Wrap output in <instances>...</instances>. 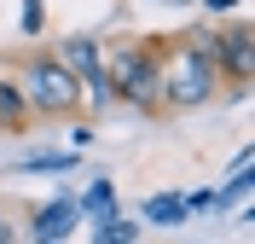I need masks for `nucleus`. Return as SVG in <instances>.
Segmentation results:
<instances>
[{
    "instance_id": "obj_6",
    "label": "nucleus",
    "mask_w": 255,
    "mask_h": 244,
    "mask_svg": "<svg viewBox=\"0 0 255 244\" xmlns=\"http://www.w3.org/2000/svg\"><path fill=\"white\" fill-rule=\"evenodd\" d=\"M76 221H87V215H81V204H76V198H58V204H47V210L29 221V239H35V244L70 239V233H76Z\"/></svg>"
},
{
    "instance_id": "obj_5",
    "label": "nucleus",
    "mask_w": 255,
    "mask_h": 244,
    "mask_svg": "<svg viewBox=\"0 0 255 244\" xmlns=\"http://www.w3.org/2000/svg\"><path fill=\"white\" fill-rule=\"evenodd\" d=\"M52 52L81 76V93H87L93 111H99V105H111V81H105V52H99V41H87V35L76 41V35H70V41H58Z\"/></svg>"
},
{
    "instance_id": "obj_3",
    "label": "nucleus",
    "mask_w": 255,
    "mask_h": 244,
    "mask_svg": "<svg viewBox=\"0 0 255 244\" xmlns=\"http://www.w3.org/2000/svg\"><path fill=\"white\" fill-rule=\"evenodd\" d=\"M105 81H111V105H128L139 116H162L157 105V35H128L105 58Z\"/></svg>"
},
{
    "instance_id": "obj_4",
    "label": "nucleus",
    "mask_w": 255,
    "mask_h": 244,
    "mask_svg": "<svg viewBox=\"0 0 255 244\" xmlns=\"http://www.w3.org/2000/svg\"><path fill=\"white\" fill-rule=\"evenodd\" d=\"M209 52H215V70H221V93L244 99L255 81V29L244 17L232 23H209Z\"/></svg>"
},
{
    "instance_id": "obj_9",
    "label": "nucleus",
    "mask_w": 255,
    "mask_h": 244,
    "mask_svg": "<svg viewBox=\"0 0 255 244\" xmlns=\"http://www.w3.org/2000/svg\"><path fill=\"white\" fill-rule=\"evenodd\" d=\"M93 239L99 244H116V239H139V221H122V215H99V227H93Z\"/></svg>"
},
{
    "instance_id": "obj_7",
    "label": "nucleus",
    "mask_w": 255,
    "mask_h": 244,
    "mask_svg": "<svg viewBox=\"0 0 255 244\" xmlns=\"http://www.w3.org/2000/svg\"><path fill=\"white\" fill-rule=\"evenodd\" d=\"M29 122H35V111L23 99L17 70H0V134H29Z\"/></svg>"
},
{
    "instance_id": "obj_2",
    "label": "nucleus",
    "mask_w": 255,
    "mask_h": 244,
    "mask_svg": "<svg viewBox=\"0 0 255 244\" xmlns=\"http://www.w3.org/2000/svg\"><path fill=\"white\" fill-rule=\"evenodd\" d=\"M12 70H17V81H23V99H29V111H35V116L70 122V116L87 111L81 76L64 64L52 47H23V52H12Z\"/></svg>"
},
{
    "instance_id": "obj_14",
    "label": "nucleus",
    "mask_w": 255,
    "mask_h": 244,
    "mask_svg": "<svg viewBox=\"0 0 255 244\" xmlns=\"http://www.w3.org/2000/svg\"><path fill=\"white\" fill-rule=\"evenodd\" d=\"M157 6H197V0H157Z\"/></svg>"
},
{
    "instance_id": "obj_8",
    "label": "nucleus",
    "mask_w": 255,
    "mask_h": 244,
    "mask_svg": "<svg viewBox=\"0 0 255 244\" xmlns=\"http://www.w3.org/2000/svg\"><path fill=\"white\" fill-rule=\"evenodd\" d=\"M186 198H151V204H145V221H157V227H180V221H186Z\"/></svg>"
},
{
    "instance_id": "obj_1",
    "label": "nucleus",
    "mask_w": 255,
    "mask_h": 244,
    "mask_svg": "<svg viewBox=\"0 0 255 244\" xmlns=\"http://www.w3.org/2000/svg\"><path fill=\"white\" fill-rule=\"evenodd\" d=\"M215 99H221V70H215V52H209V23L157 35V105H162V116L203 111Z\"/></svg>"
},
{
    "instance_id": "obj_13",
    "label": "nucleus",
    "mask_w": 255,
    "mask_h": 244,
    "mask_svg": "<svg viewBox=\"0 0 255 244\" xmlns=\"http://www.w3.org/2000/svg\"><path fill=\"white\" fill-rule=\"evenodd\" d=\"M0 244H12V221H6V210H0Z\"/></svg>"
},
{
    "instance_id": "obj_12",
    "label": "nucleus",
    "mask_w": 255,
    "mask_h": 244,
    "mask_svg": "<svg viewBox=\"0 0 255 244\" xmlns=\"http://www.w3.org/2000/svg\"><path fill=\"white\" fill-rule=\"evenodd\" d=\"M203 12H226V6H238V0H197Z\"/></svg>"
},
{
    "instance_id": "obj_11",
    "label": "nucleus",
    "mask_w": 255,
    "mask_h": 244,
    "mask_svg": "<svg viewBox=\"0 0 255 244\" xmlns=\"http://www.w3.org/2000/svg\"><path fill=\"white\" fill-rule=\"evenodd\" d=\"M29 169H70V157L64 151H47V157H29Z\"/></svg>"
},
{
    "instance_id": "obj_10",
    "label": "nucleus",
    "mask_w": 255,
    "mask_h": 244,
    "mask_svg": "<svg viewBox=\"0 0 255 244\" xmlns=\"http://www.w3.org/2000/svg\"><path fill=\"white\" fill-rule=\"evenodd\" d=\"M76 204H81V215H93V221H99V215H111V210H116V204H111V180H93L87 198H76Z\"/></svg>"
}]
</instances>
